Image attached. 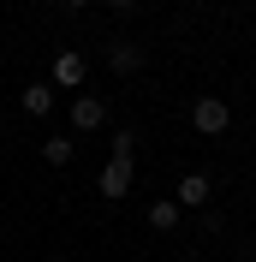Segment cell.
Segmentation results:
<instances>
[{
  "label": "cell",
  "instance_id": "1",
  "mask_svg": "<svg viewBox=\"0 0 256 262\" xmlns=\"http://www.w3.org/2000/svg\"><path fill=\"white\" fill-rule=\"evenodd\" d=\"M191 125L203 131V137H221V131L232 125V107H226L221 96H203V101H197V107H191Z\"/></svg>",
  "mask_w": 256,
  "mask_h": 262
},
{
  "label": "cell",
  "instance_id": "2",
  "mask_svg": "<svg viewBox=\"0 0 256 262\" xmlns=\"http://www.w3.org/2000/svg\"><path fill=\"white\" fill-rule=\"evenodd\" d=\"M83 83V54L78 48H60L48 60V90H78Z\"/></svg>",
  "mask_w": 256,
  "mask_h": 262
},
{
  "label": "cell",
  "instance_id": "3",
  "mask_svg": "<svg viewBox=\"0 0 256 262\" xmlns=\"http://www.w3.org/2000/svg\"><path fill=\"white\" fill-rule=\"evenodd\" d=\"M96 185H101V196H108V203H125V196H131V161H119V155H113V161L96 173Z\"/></svg>",
  "mask_w": 256,
  "mask_h": 262
},
{
  "label": "cell",
  "instance_id": "4",
  "mask_svg": "<svg viewBox=\"0 0 256 262\" xmlns=\"http://www.w3.org/2000/svg\"><path fill=\"white\" fill-rule=\"evenodd\" d=\"M66 114H72V125H78V131H101V125H108V107H101L96 96H78Z\"/></svg>",
  "mask_w": 256,
  "mask_h": 262
},
{
  "label": "cell",
  "instance_id": "5",
  "mask_svg": "<svg viewBox=\"0 0 256 262\" xmlns=\"http://www.w3.org/2000/svg\"><path fill=\"white\" fill-rule=\"evenodd\" d=\"M208 191H215V185H208V173H185V179H179V209H203L208 203Z\"/></svg>",
  "mask_w": 256,
  "mask_h": 262
},
{
  "label": "cell",
  "instance_id": "6",
  "mask_svg": "<svg viewBox=\"0 0 256 262\" xmlns=\"http://www.w3.org/2000/svg\"><path fill=\"white\" fill-rule=\"evenodd\" d=\"M179 214H185V209H179L173 196H155V203H149V227H155V232H173Z\"/></svg>",
  "mask_w": 256,
  "mask_h": 262
},
{
  "label": "cell",
  "instance_id": "7",
  "mask_svg": "<svg viewBox=\"0 0 256 262\" xmlns=\"http://www.w3.org/2000/svg\"><path fill=\"white\" fill-rule=\"evenodd\" d=\"M108 66H113V72H119V78H131V72L143 66V54L131 48V42H108Z\"/></svg>",
  "mask_w": 256,
  "mask_h": 262
},
{
  "label": "cell",
  "instance_id": "8",
  "mask_svg": "<svg viewBox=\"0 0 256 262\" xmlns=\"http://www.w3.org/2000/svg\"><path fill=\"white\" fill-rule=\"evenodd\" d=\"M18 101H24V114H30V119L54 114V90H48V83H30V90H24V96H18Z\"/></svg>",
  "mask_w": 256,
  "mask_h": 262
},
{
  "label": "cell",
  "instance_id": "9",
  "mask_svg": "<svg viewBox=\"0 0 256 262\" xmlns=\"http://www.w3.org/2000/svg\"><path fill=\"white\" fill-rule=\"evenodd\" d=\"M42 161L48 167H72V143H66V137H48V143H42Z\"/></svg>",
  "mask_w": 256,
  "mask_h": 262
},
{
  "label": "cell",
  "instance_id": "10",
  "mask_svg": "<svg viewBox=\"0 0 256 262\" xmlns=\"http://www.w3.org/2000/svg\"><path fill=\"white\" fill-rule=\"evenodd\" d=\"M131 149H137V131L119 125V131H113V155H119V161H131Z\"/></svg>",
  "mask_w": 256,
  "mask_h": 262
},
{
  "label": "cell",
  "instance_id": "11",
  "mask_svg": "<svg viewBox=\"0 0 256 262\" xmlns=\"http://www.w3.org/2000/svg\"><path fill=\"white\" fill-rule=\"evenodd\" d=\"M108 6H113V12H131V6H137V0H108Z\"/></svg>",
  "mask_w": 256,
  "mask_h": 262
},
{
  "label": "cell",
  "instance_id": "12",
  "mask_svg": "<svg viewBox=\"0 0 256 262\" xmlns=\"http://www.w3.org/2000/svg\"><path fill=\"white\" fill-rule=\"evenodd\" d=\"M66 6H72V12H83V6H90V0H66Z\"/></svg>",
  "mask_w": 256,
  "mask_h": 262
}]
</instances>
